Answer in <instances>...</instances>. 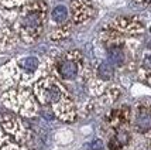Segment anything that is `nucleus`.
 <instances>
[{"mask_svg":"<svg viewBox=\"0 0 151 150\" xmlns=\"http://www.w3.org/2000/svg\"><path fill=\"white\" fill-rule=\"evenodd\" d=\"M137 1H140V3H150L151 0H137Z\"/></svg>","mask_w":151,"mask_h":150,"instance_id":"f8f14e48","label":"nucleus"},{"mask_svg":"<svg viewBox=\"0 0 151 150\" xmlns=\"http://www.w3.org/2000/svg\"><path fill=\"white\" fill-rule=\"evenodd\" d=\"M72 20L76 24H82L91 19L95 13L93 4L89 0H72L71 3Z\"/></svg>","mask_w":151,"mask_h":150,"instance_id":"6e6552de","label":"nucleus"},{"mask_svg":"<svg viewBox=\"0 0 151 150\" xmlns=\"http://www.w3.org/2000/svg\"><path fill=\"white\" fill-rule=\"evenodd\" d=\"M132 120V111L129 106H120L113 108L106 115L105 122L113 132L119 129H127V126Z\"/></svg>","mask_w":151,"mask_h":150,"instance_id":"423d86ee","label":"nucleus"},{"mask_svg":"<svg viewBox=\"0 0 151 150\" xmlns=\"http://www.w3.org/2000/svg\"><path fill=\"white\" fill-rule=\"evenodd\" d=\"M106 27L130 37H138L144 33V24L136 17H117Z\"/></svg>","mask_w":151,"mask_h":150,"instance_id":"39448f33","label":"nucleus"},{"mask_svg":"<svg viewBox=\"0 0 151 150\" xmlns=\"http://www.w3.org/2000/svg\"><path fill=\"white\" fill-rule=\"evenodd\" d=\"M45 13V4L40 0H34L23 9V13L19 19V31L27 43H31L41 34Z\"/></svg>","mask_w":151,"mask_h":150,"instance_id":"7ed1b4c3","label":"nucleus"},{"mask_svg":"<svg viewBox=\"0 0 151 150\" xmlns=\"http://www.w3.org/2000/svg\"><path fill=\"white\" fill-rule=\"evenodd\" d=\"M34 96L41 105L51 106L54 115L64 122H73L78 116L73 99L55 77H42L37 81L34 84Z\"/></svg>","mask_w":151,"mask_h":150,"instance_id":"f257e3e1","label":"nucleus"},{"mask_svg":"<svg viewBox=\"0 0 151 150\" xmlns=\"http://www.w3.org/2000/svg\"><path fill=\"white\" fill-rule=\"evenodd\" d=\"M51 17L55 23H64L68 19V10H66L65 6H57L54 7L52 13H51Z\"/></svg>","mask_w":151,"mask_h":150,"instance_id":"1a4fd4ad","label":"nucleus"},{"mask_svg":"<svg viewBox=\"0 0 151 150\" xmlns=\"http://www.w3.org/2000/svg\"><path fill=\"white\" fill-rule=\"evenodd\" d=\"M9 37H10V31H9V28H7L6 23L0 19V47L9 40Z\"/></svg>","mask_w":151,"mask_h":150,"instance_id":"9d476101","label":"nucleus"},{"mask_svg":"<svg viewBox=\"0 0 151 150\" xmlns=\"http://www.w3.org/2000/svg\"><path fill=\"white\" fill-rule=\"evenodd\" d=\"M52 68L55 77L65 82L76 81L79 77L88 81L89 75V67L86 65L85 57L79 51H68L64 54H58L50 59L47 64Z\"/></svg>","mask_w":151,"mask_h":150,"instance_id":"f03ea898","label":"nucleus"},{"mask_svg":"<svg viewBox=\"0 0 151 150\" xmlns=\"http://www.w3.org/2000/svg\"><path fill=\"white\" fill-rule=\"evenodd\" d=\"M3 4H7V6H19L21 3H24L27 0H0Z\"/></svg>","mask_w":151,"mask_h":150,"instance_id":"9b49d317","label":"nucleus"},{"mask_svg":"<svg viewBox=\"0 0 151 150\" xmlns=\"http://www.w3.org/2000/svg\"><path fill=\"white\" fill-rule=\"evenodd\" d=\"M134 129L140 135H150L151 136V104L137 105L134 112Z\"/></svg>","mask_w":151,"mask_h":150,"instance_id":"0eeeda50","label":"nucleus"},{"mask_svg":"<svg viewBox=\"0 0 151 150\" xmlns=\"http://www.w3.org/2000/svg\"><path fill=\"white\" fill-rule=\"evenodd\" d=\"M6 102L9 106L14 108V111L24 116H33L38 112L37 99L27 91H13L6 95Z\"/></svg>","mask_w":151,"mask_h":150,"instance_id":"20e7f679","label":"nucleus"}]
</instances>
